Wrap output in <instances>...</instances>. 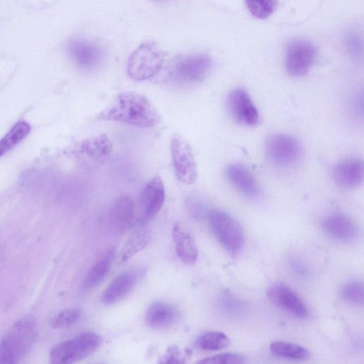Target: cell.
Returning a JSON list of instances; mask_svg holds the SVG:
<instances>
[{
  "label": "cell",
  "instance_id": "obj_8",
  "mask_svg": "<svg viewBox=\"0 0 364 364\" xmlns=\"http://www.w3.org/2000/svg\"><path fill=\"white\" fill-rule=\"evenodd\" d=\"M171 155L177 178L185 184L193 183L198 178V168L188 142L181 135L171 139Z\"/></svg>",
  "mask_w": 364,
  "mask_h": 364
},
{
  "label": "cell",
  "instance_id": "obj_25",
  "mask_svg": "<svg viewBox=\"0 0 364 364\" xmlns=\"http://www.w3.org/2000/svg\"><path fill=\"white\" fill-rule=\"evenodd\" d=\"M30 131L31 126L26 122L19 121L16 122L0 139V157L26 138Z\"/></svg>",
  "mask_w": 364,
  "mask_h": 364
},
{
  "label": "cell",
  "instance_id": "obj_10",
  "mask_svg": "<svg viewBox=\"0 0 364 364\" xmlns=\"http://www.w3.org/2000/svg\"><path fill=\"white\" fill-rule=\"evenodd\" d=\"M228 113L237 123L255 127L259 122V112L249 93L243 88L230 91L227 97Z\"/></svg>",
  "mask_w": 364,
  "mask_h": 364
},
{
  "label": "cell",
  "instance_id": "obj_14",
  "mask_svg": "<svg viewBox=\"0 0 364 364\" xmlns=\"http://www.w3.org/2000/svg\"><path fill=\"white\" fill-rule=\"evenodd\" d=\"M364 175L363 161L349 158L337 163L332 170L334 182L343 188H354L362 184Z\"/></svg>",
  "mask_w": 364,
  "mask_h": 364
},
{
  "label": "cell",
  "instance_id": "obj_30",
  "mask_svg": "<svg viewBox=\"0 0 364 364\" xmlns=\"http://www.w3.org/2000/svg\"><path fill=\"white\" fill-rule=\"evenodd\" d=\"M80 311L77 309H67L58 313L51 321L53 328H64L74 324L80 318Z\"/></svg>",
  "mask_w": 364,
  "mask_h": 364
},
{
  "label": "cell",
  "instance_id": "obj_9",
  "mask_svg": "<svg viewBox=\"0 0 364 364\" xmlns=\"http://www.w3.org/2000/svg\"><path fill=\"white\" fill-rule=\"evenodd\" d=\"M315 46L309 41L296 39L287 46L285 55L287 72L293 77L305 75L316 58Z\"/></svg>",
  "mask_w": 364,
  "mask_h": 364
},
{
  "label": "cell",
  "instance_id": "obj_1",
  "mask_svg": "<svg viewBox=\"0 0 364 364\" xmlns=\"http://www.w3.org/2000/svg\"><path fill=\"white\" fill-rule=\"evenodd\" d=\"M100 118L141 128L154 127L161 121L159 112L150 100L133 91L118 95Z\"/></svg>",
  "mask_w": 364,
  "mask_h": 364
},
{
  "label": "cell",
  "instance_id": "obj_17",
  "mask_svg": "<svg viewBox=\"0 0 364 364\" xmlns=\"http://www.w3.org/2000/svg\"><path fill=\"white\" fill-rule=\"evenodd\" d=\"M230 183L242 194L256 198L260 193V187L255 176L243 164H232L225 171Z\"/></svg>",
  "mask_w": 364,
  "mask_h": 364
},
{
  "label": "cell",
  "instance_id": "obj_24",
  "mask_svg": "<svg viewBox=\"0 0 364 364\" xmlns=\"http://www.w3.org/2000/svg\"><path fill=\"white\" fill-rule=\"evenodd\" d=\"M269 349L277 356L291 360H306L310 356L306 348L292 343L274 341L270 344Z\"/></svg>",
  "mask_w": 364,
  "mask_h": 364
},
{
  "label": "cell",
  "instance_id": "obj_16",
  "mask_svg": "<svg viewBox=\"0 0 364 364\" xmlns=\"http://www.w3.org/2000/svg\"><path fill=\"white\" fill-rule=\"evenodd\" d=\"M67 50L73 61L83 69L94 68L102 58V51L98 46L83 39L70 40Z\"/></svg>",
  "mask_w": 364,
  "mask_h": 364
},
{
  "label": "cell",
  "instance_id": "obj_3",
  "mask_svg": "<svg viewBox=\"0 0 364 364\" xmlns=\"http://www.w3.org/2000/svg\"><path fill=\"white\" fill-rule=\"evenodd\" d=\"M102 343V337L94 332H84L54 346L49 358L53 364H70L94 353Z\"/></svg>",
  "mask_w": 364,
  "mask_h": 364
},
{
  "label": "cell",
  "instance_id": "obj_26",
  "mask_svg": "<svg viewBox=\"0 0 364 364\" xmlns=\"http://www.w3.org/2000/svg\"><path fill=\"white\" fill-rule=\"evenodd\" d=\"M197 343L198 346L203 350H217L229 346L230 339L224 333L210 331L202 335Z\"/></svg>",
  "mask_w": 364,
  "mask_h": 364
},
{
  "label": "cell",
  "instance_id": "obj_22",
  "mask_svg": "<svg viewBox=\"0 0 364 364\" xmlns=\"http://www.w3.org/2000/svg\"><path fill=\"white\" fill-rule=\"evenodd\" d=\"M114 257V250L110 248L92 264L83 282L85 289H92L103 281L110 269Z\"/></svg>",
  "mask_w": 364,
  "mask_h": 364
},
{
  "label": "cell",
  "instance_id": "obj_18",
  "mask_svg": "<svg viewBox=\"0 0 364 364\" xmlns=\"http://www.w3.org/2000/svg\"><path fill=\"white\" fill-rule=\"evenodd\" d=\"M138 280V272L134 270L124 272L115 277L105 289L102 301L111 305L122 300L134 287Z\"/></svg>",
  "mask_w": 364,
  "mask_h": 364
},
{
  "label": "cell",
  "instance_id": "obj_19",
  "mask_svg": "<svg viewBox=\"0 0 364 364\" xmlns=\"http://www.w3.org/2000/svg\"><path fill=\"white\" fill-rule=\"evenodd\" d=\"M178 311L164 301H156L148 308L145 316L146 324L151 328H164L173 324L178 318Z\"/></svg>",
  "mask_w": 364,
  "mask_h": 364
},
{
  "label": "cell",
  "instance_id": "obj_12",
  "mask_svg": "<svg viewBox=\"0 0 364 364\" xmlns=\"http://www.w3.org/2000/svg\"><path fill=\"white\" fill-rule=\"evenodd\" d=\"M134 216V203L132 196L123 193L113 200L109 212L111 232L117 235L123 234L132 225Z\"/></svg>",
  "mask_w": 364,
  "mask_h": 364
},
{
  "label": "cell",
  "instance_id": "obj_31",
  "mask_svg": "<svg viewBox=\"0 0 364 364\" xmlns=\"http://www.w3.org/2000/svg\"><path fill=\"white\" fill-rule=\"evenodd\" d=\"M164 359V360L163 362L164 363H175L184 362L182 360L183 358H181L180 351L176 347L170 348Z\"/></svg>",
  "mask_w": 364,
  "mask_h": 364
},
{
  "label": "cell",
  "instance_id": "obj_6",
  "mask_svg": "<svg viewBox=\"0 0 364 364\" xmlns=\"http://www.w3.org/2000/svg\"><path fill=\"white\" fill-rule=\"evenodd\" d=\"M206 216L220 244L230 253H237L245 242L244 231L240 223L228 213L219 210H209Z\"/></svg>",
  "mask_w": 364,
  "mask_h": 364
},
{
  "label": "cell",
  "instance_id": "obj_20",
  "mask_svg": "<svg viewBox=\"0 0 364 364\" xmlns=\"http://www.w3.org/2000/svg\"><path fill=\"white\" fill-rule=\"evenodd\" d=\"M322 226L331 237L341 241L352 240L358 233L353 220L343 214L328 215L323 220Z\"/></svg>",
  "mask_w": 364,
  "mask_h": 364
},
{
  "label": "cell",
  "instance_id": "obj_7",
  "mask_svg": "<svg viewBox=\"0 0 364 364\" xmlns=\"http://www.w3.org/2000/svg\"><path fill=\"white\" fill-rule=\"evenodd\" d=\"M211 66L212 60L208 55H189L176 59L171 66L170 74L178 82L195 84L205 78Z\"/></svg>",
  "mask_w": 364,
  "mask_h": 364
},
{
  "label": "cell",
  "instance_id": "obj_11",
  "mask_svg": "<svg viewBox=\"0 0 364 364\" xmlns=\"http://www.w3.org/2000/svg\"><path fill=\"white\" fill-rule=\"evenodd\" d=\"M268 299L275 305L300 318L309 316V310L300 297L288 286L282 283L271 285L267 291Z\"/></svg>",
  "mask_w": 364,
  "mask_h": 364
},
{
  "label": "cell",
  "instance_id": "obj_2",
  "mask_svg": "<svg viewBox=\"0 0 364 364\" xmlns=\"http://www.w3.org/2000/svg\"><path fill=\"white\" fill-rule=\"evenodd\" d=\"M37 336L33 317L19 319L0 341V363L20 362L29 352Z\"/></svg>",
  "mask_w": 364,
  "mask_h": 364
},
{
  "label": "cell",
  "instance_id": "obj_23",
  "mask_svg": "<svg viewBox=\"0 0 364 364\" xmlns=\"http://www.w3.org/2000/svg\"><path fill=\"white\" fill-rule=\"evenodd\" d=\"M151 240L150 231L141 228L136 230L127 239L119 254L120 263H124L144 249Z\"/></svg>",
  "mask_w": 364,
  "mask_h": 364
},
{
  "label": "cell",
  "instance_id": "obj_5",
  "mask_svg": "<svg viewBox=\"0 0 364 364\" xmlns=\"http://www.w3.org/2000/svg\"><path fill=\"white\" fill-rule=\"evenodd\" d=\"M267 161L279 168H289L299 163L303 155L301 143L294 136L287 134L269 136L264 143Z\"/></svg>",
  "mask_w": 364,
  "mask_h": 364
},
{
  "label": "cell",
  "instance_id": "obj_21",
  "mask_svg": "<svg viewBox=\"0 0 364 364\" xmlns=\"http://www.w3.org/2000/svg\"><path fill=\"white\" fill-rule=\"evenodd\" d=\"M172 237L180 259L187 264L195 263L198 256V248L191 235L178 223L173 226Z\"/></svg>",
  "mask_w": 364,
  "mask_h": 364
},
{
  "label": "cell",
  "instance_id": "obj_28",
  "mask_svg": "<svg viewBox=\"0 0 364 364\" xmlns=\"http://www.w3.org/2000/svg\"><path fill=\"white\" fill-rule=\"evenodd\" d=\"M341 297L348 303L361 306L364 301V288L362 282H350L344 285L341 289Z\"/></svg>",
  "mask_w": 364,
  "mask_h": 364
},
{
  "label": "cell",
  "instance_id": "obj_13",
  "mask_svg": "<svg viewBox=\"0 0 364 364\" xmlns=\"http://www.w3.org/2000/svg\"><path fill=\"white\" fill-rule=\"evenodd\" d=\"M165 201V188L159 176H154L145 185L139 198L141 219L146 220L156 215Z\"/></svg>",
  "mask_w": 364,
  "mask_h": 364
},
{
  "label": "cell",
  "instance_id": "obj_29",
  "mask_svg": "<svg viewBox=\"0 0 364 364\" xmlns=\"http://www.w3.org/2000/svg\"><path fill=\"white\" fill-rule=\"evenodd\" d=\"M198 363L201 364H242L246 363V357L239 353H225L205 358Z\"/></svg>",
  "mask_w": 364,
  "mask_h": 364
},
{
  "label": "cell",
  "instance_id": "obj_15",
  "mask_svg": "<svg viewBox=\"0 0 364 364\" xmlns=\"http://www.w3.org/2000/svg\"><path fill=\"white\" fill-rule=\"evenodd\" d=\"M112 149V141L104 134H97L82 141L80 151L86 164L91 168L103 164L109 157Z\"/></svg>",
  "mask_w": 364,
  "mask_h": 364
},
{
  "label": "cell",
  "instance_id": "obj_27",
  "mask_svg": "<svg viewBox=\"0 0 364 364\" xmlns=\"http://www.w3.org/2000/svg\"><path fill=\"white\" fill-rule=\"evenodd\" d=\"M250 12L259 19L270 16L276 9L277 0H245Z\"/></svg>",
  "mask_w": 364,
  "mask_h": 364
},
{
  "label": "cell",
  "instance_id": "obj_4",
  "mask_svg": "<svg viewBox=\"0 0 364 364\" xmlns=\"http://www.w3.org/2000/svg\"><path fill=\"white\" fill-rule=\"evenodd\" d=\"M164 59L162 50L155 43H142L129 56L127 73L136 81L148 80L160 71Z\"/></svg>",
  "mask_w": 364,
  "mask_h": 364
}]
</instances>
